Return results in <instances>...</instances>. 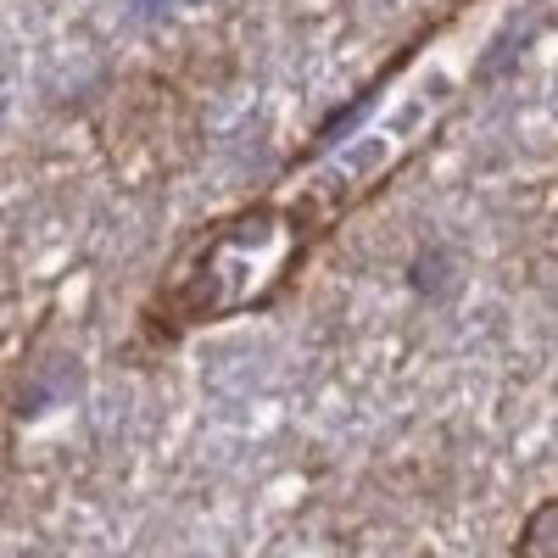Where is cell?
Here are the masks:
<instances>
[{
  "instance_id": "1",
  "label": "cell",
  "mask_w": 558,
  "mask_h": 558,
  "mask_svg": "<svg viewBox=\"0 0 558 558\" xmlns=\"http://www.w3.org/2000/svg\"><path fill=\"white\" fill-rule=\"evenodd\" d=\"M408 286H413V296H425V302H447L452 286H458L452 252L447 246H425V252L413 257V268H408Z\"/></svg>"
},
{
  "instance_id": "2",
  "label": "cell",
  "mask_w": 558,
  "mask_h": 558,
  "mask_svg": "<svg viewBox=\"0 0 558 558\" xmlns=\"http://www.w3.org/2000/svg\"><path fill=\"white\" fill-rule=\"evenodd\" d=\"M520 558H558V497H547L542 508H531V520L514 536Z\"/></svg>"
}]
</instances>
